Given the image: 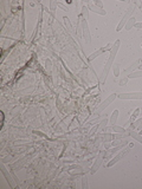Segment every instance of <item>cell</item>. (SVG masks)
Listing matches in <instances>:
<instances>
[{"mask_svg":"<svg viewBox=\"0 0 142 189\" xmlns=\"http://www.w3.org/2000/svg\"><path fill=\"white\" fill-rule=\"evenodd\" d=\"M120 44H121L120 40H116V42L114 43L113 47H111V50H110V54H109V57H108V59H107V61H106V64H104L103 72H102V75H101V77H100V83H101V84L106 83V81H107L108 73H109L110 69H111V66H113V64H114V59H115V57H116V53H117V51H118Z\"/></svg>","mask_w":142,"mask_h":189,"instance_id":"1","label":"cell"},{"mask_svg":"<svg viewBox=\"0 0 142 189\" xmlns=\"http://www.w3.org/2000/svg\"><path fill=\"white\" fill-rule=\"evenodd\" d=\"M116 97H117V94H116V93H111V94H109V97H107L104 102H102V103H101V104H100L96 109L94 110V112H92V114H94L95 116H97V115L102 114V112H103V110H104V109H107V108H108V106H109V105L111 104L115 100V98H116Z\"/></svg>","mask_w":142,"mask_h":189,"instance_id":"2","label":"cell"},{"mask_svg":"<svg viewBox=\"0 0 142 189\" xmlns=\"http://www.w3.org/2000/svg\"><path fill=\"white\" fill-rule=\"evenodd\" d=\"M134 11H135V4H130V5H129V7H128V10L125 11V13H124V15H123V18L121 19V21H120V22H118L117 28H116L117 32H121V31H122L123 26H125V24H127V21L131 18V14H133V12H134Z\"/></svg>","mask_w":142,"mask_h":189,"instance_id":"3","label":"cell"},{"mask_svg":"<svg viewBox=\"0 0 142 189\" xmlns=\"http://www.w3.org/2000/svg\"><path fill=\"white\" fill-rule=\"evenodd\" d=\"M81 25H82V31H83V37L85 39L86 44L91 43V37H90V32H89V27H88V21L84 20L81 15Z\"/></svg>","mask_w":142,"mask_h":189,"instance_id":"4","label":"cell"},{"mask_svg":"<svg viewBox=\"0 0 142 189\" xmlns=\"http://www.w3.org/2000/svg\"><path fill=\"white\" fill-rule=\"evenodd\" d=\"M130 147H133V145H130ZM130 147L129 148H125V149H123V151H121V153H118L115 157H113L111 160H110L109 162H108V164H107V167H113L114 164H116L118 161H120L121 159H123V157L128 154V151H129V149H130Z\"/></svg>","mask_w":142,"mask_h":189,"instance_id":"5","label":"cell"},{"mask_svg":"<svg viewBox=\"0 0 142 189\" xmlns=\"http://www.w3.org/2000/svg\"><path fill=\"white\" fill-rule=\"evenodd\" d=\"M120 99H142V92H127L117 94Z\"/></svg>","mask_w":142,"mask_h":189,"instance_id":"6","label":"cell"},{"mask_svg":"<svg viewBox=\"0 0 142 189\" xmlns=\"http://www.w3.org/2000/svg\"><path fill=\"white\" fill-rule=\"evenodd\" d=\"M103 155H106V151H102V153L100 154V156L97 157V160L95 161V163L92 164V167L90 168V174H91V175H94L95 172H96V171L98 170L100 165L102 164V161H103Z\"/></svg>","mask_w":142,"mask_h":189,"instance_id":"7","label":"cell"},{"mask_svg":"<svg viewBox=\"0 0 142 189\" xmlns=\"http://www.w3.org/2000/svg\"><path fill=\"white\" fill-rule=\"evenodd\" d=\"M0 168H1V172L4 174V176H5V178H6V181H7V183L10 184V187H12V188H14L15 187V183L13 182L14 180H12V177L13 176H11L10 175V172L7 171V169L5 168V165H4V163H1V165H0Z\"/></svg>","mask_w":142,"mask_h":189,"instance_id":"8","label":"cell"},{"mask_svg":"<svg viewBox=\"0 0 142 189\" xmlns=\"http://www.w3.org/2000/svg\"><path fill=\"white\" fill-rule=\"evenodd\" d=\"M140 64H141V59H137L136 61H134V63H133V64H131L129 67H127V69H125V70L123 71V72H122V75L127 77V75H130V73H131V72H134V71H135L136 69H139Z\"/></svg>","mask_w":142,"mask_h":189,"instance_id":"9","label":"cell"},{"mask_svg":"<svg viewBox=\"0 0 142 189\" xmlns=\"http://www.w3.org/2000/svg\"><path fill=\"white\" fill-rule=\"evenodd\" d=\"M88 9H89V11H92V12L97 13V14H100V15H106V14H107V12H106L104 10H102V9H100V7L95 6L92 3H88Z\"/></svg>","mask_w":142,"mask_h":189,"instance_id":"10","label":"cell"},{"mask_svg":"<svg viewBox=\"0 0 142 189\" xmlns=\"http://www.w3.org/2000/svg\"><path fill=\"white\" fill-rule=\"evenodd\" d=\"M124 145H117L113 149H110V150H108V154H107V160H110V157H111L114 154H116L118 150H121V149H123Z\"/></svg>","mask_w":142,"mask_h":189,"instance_id":"11","label":"cell"},{"mask_svg":"<svg viewBox=\"0 0 142 189\" xmlns=\"http://www.w3.org/2000/svg\"><path fill=\"white\" fill-rule=\"evenodd\" d=\"M107 50H106V47H102V49H100V50H97L96 52H94V53H91L90 54V56L88 57V60L89 61H91L92 59H95V58H96V57H98L100 56V54H102V53H103V52H106Z\"/></svg>","mask_w":142,"mask_h":189,"instance_id":"12","label":"cell"},{"mask_svg":"<svg viewBox=\"0 0 142 189\" xmlns=\"http://www.w3.org/2000/svg\"><path fill=\"white\" fill-rule=\"evenodd\" d=\"M129 135H130V137H133V139L140 142V143L142 144V135H140L139 132H135L134 130H129Z\"/></svg>","mask_w":142,"mask_h":189,"instance_id":"13","label":"cell"},{"mask_svg":"<svg viewBox=\"0 0 142 189\" xmlns=\"http://www.w3.org/2000/svg\"><path fill=\"white\" fill-rule=\"evenodd\" d=\"M117 117H118V110H114V111H113V115H111V117H110V121H109V123L111 124V125H115V124H116V122H117Z\"/></svg>","mask_w":142,"mask_h":189,"instance_id":"14","label":"cell"},{"mask_svg":"<svg viewBox=\"0 0 142 189\" xmlns=\"http://www.w3.org/2000/svg\"><path fill=\"white\" fill-rule=\"evenodd\" d=\"M135 24H136V19L134 18V17H131L128 21H127V24H125V30L127 31H129L133 26H135Z\"/></svg>","mask_w":142,"mask_h":189,"instance_id":"15","label":"cell"},{"mask_svg":"<svg viewBox=\"0 0 142 189\" xmlns=\"http://www.w3.org/2000/svg\"><path fill=\"white\" fill-rule=\"evenodd\" d=\"M64 19V22H65V25H66V27H68V31L70 33H72L74 36H75V32H74V28H72V25H71V22H70V20H69V18L68 17H64L63 18Z\"/></svg>","mask_w":142,"mask_h":189,"instance_id":"16","label":"cell"},{"mask_svg":"<svg viewBox=\"0 0 142 189\" xmlns=\"http://www.w3.org/2000/svg\"><path fill=\"white\" fill-rule=\"evenodd\" d=\"M127 77H128V78H131V79H134V78H140V77H142V70L134 71V72H131V73L128 75Z\"/></svg>","mask_w":142,"mask_h":189,"instance_id":"17","label":"cell"},{"mask_svg":"<svg viewBox=\"0 0 142 189\" xmlns=\"http://www.w3.org/2000/svg\"><path fill=\"white\" fill-rule=\"evenodd\" d=\"M82 18L84 20H86L89 18V9H88V6H85V5L82 7Z\"/></svg>","mask_w":142,"mask_h":189,"instance_id":"18","label":"cell"},{"mask_svg":"<svg viewBox=\"0 0 142 189\" xmlns=\"http://www.w3.org/2000/svg\"><path fill=\"white\" fill-rule=\"evenodd\" d=\"M110 130H114L115 132H118V133H124L125 132V130L123 129V128H121V127H117V125L115 124V125H111V128H109Z\"/></svg>","mask_w":142,"mask_h":189,"instance_id":"19","label":"cell"},{"mask_svg":"<svg viewBox=\"0 0 142 189\" xmlns=\"http://www.w3.org/2000/svg\"><path fill=\"white\" fill-rule=\"evenodd\" d=\"M82 188H83V189H88V188H89L88 178H86V176H83V177H82Z\"/></svg>","mask_w":142,"mask_h":189,"instance_id":"20","label":"cell"},{"mask_svg":"<svg viewBox=\"0 0 142 189\" xmlns=\"http://www.w3.org/2000/svg\"><path fill=\"white\" fill-rule=\"evenodd\" d=\"M100 129V124H96V125H95V127L90 130V132H89V137H91V136H94L95 135V133H96L97 132V130Z\"/></svg>","mask_w":142,"mask_h":189,"instance_id":"21","label":"cell"},{"mask_svg":"<svg viewBox=\"0 0 142 189\" xmlns=\"http://www.w3.org/2000/svg\"><path fill=\"white\" fill-rule=\"evenodd\" d=\"M107 123H108V118L106 117V118H103V120H102V122H101V124H100V129H103V130H104Z\"/></svg>","mask_w":142,"mask_h":189,"instance_id":"22","label":"cell"},{"mask_svg":"<svg viewBox=\"0 0 142 189\" xmlns=\"http://www.w3.org/2000/svg\"><path fill=\"white\" fill-rule=\"evenodd\" d=\"M65 36H66V38H68V40H69L71 44H72L75 47H77V44H76V42H74V40H72V38H71V36H70L68 32H65Z\"/></svg>","mask_w":142,"mask_h":189,"instance_id":"23","label":"cell"},{"mask_svg":"<svg viewBox=\"0 0 142 189\" xmlns=\"http://www.w3.org/2000/svg\"><path fill=\"white\" fill-rule=\"evenodd\" d=\"M128 79H129V78H128V77H124V78H122V79L120 81V86H124L125 84H127Z\"/></svg>","mask_w":142,"mask_h":189,"instance_id":"24","label":"cell"},{"mask_svg":"<svg viewBox=\"0 0 142 189\" xmlns=\"http://www.w3.org/2000/svg\"><path fill=\"white\" fill-rule=\"evenodd\" d=\"M114 75H115L116 77L120 75V67H118V65H115V66H114Z\"/></svg>","mask_w":142,"mask_h":189,"instance_id":"25","label":"cell"},{"mask_svg":"<svg viewBox=\"0 0 142 189\" xmlns=\"http://www.w3.org/2000/svg\"><path fill=\"white\" fill-rule=\"evenodd\" d=\"M95 6H97V7H100V9L103 10V5H102V3L98 1V0H95Z\"/></svg>","mask_w":142,"mask_h":189,"instance_id":"26","label":"cell"},{"mask_svg":"<svg viewBox=\"0 0 142 189\" xmlns=\"http://www.w3.org/2000/svg\"><path fill=\"white\" fill-rule=\"evenodd\" d=\"M57 6H59L63 11H68V7H66V6H64L63 4H60V3H57Z\"/></svg>","mask_w":142,"mask_h":189,"instance_id":"27","label":"cell"},{"mask_svg":"<svg viewBox=\"0 0 142 189\" xmlns=\"http://www.w3.org/2000/svg\"><path fill=\"white\" fill-rule=\"evenodd\" d=\"M12 176H13V180H14V182L18 184V183H19V180H18V177H17V176H15V174H14L13 171H12Z\"/></svg>","mask_w":142,"mask_h":189,"instance_id":"28","label":"cell"},{"mask_svg":"<svg viewBox=\"0 0 142 189\" xmlns=\"http://www.w3.org/2000/svg\"><path fill=\"white\" fill-rule=\"evenodd\" d=\"M139 112H140V109L137 108V109L135 110V111H134V114H133V118H134V117H136V116L139 115Z\"/></svg>","mask_w":142,"mask_h":189,"instance_id":"29","label":"cell"},{"mask_svg":"<svg viewBox=\"0 0 142 189\" xmlns=\"http://www.w3.org/2000/svg\"><path fill=\"white\" fill-rule=\"evenodd\" d=\"M135 27L136 28H142V22H136L135 24Z\"/></svg>","mask_w":142,"mask_h":189,"instance_id":"30","label":"cell"},{"mask_svg":"<svg viewBox=\"0 0 142 189\" xmlns=\"http://www.w3.org/2000/svg\"><path fill=\"white\" fill-rule=\"evenodd\" d=\"M137 129H139V130H141V129H142V123H141V124L139 125V127H137Z\"/></svg>","mask_w":142,"mask_h":189,"instance_id":"31","label":"cell"},{"mask_svg":"<svg viewBox=\"0 0 142 189\" xmlns=\"http://www.w3.org/2000/svg\"><path fill=\"white\" fill-rule=\"evenodd\" d=\"M139 69H140V70H142V64H140V66H139Z\"/></svg>","mask_w":142,"mask_h":189,"instance_id":"32","label":"cell"},{"mask_svg":"<svg viewBox=\"0 0 142 189\" xmlns=\"http://www.w3.org/2000/svg\"><path fill=\"white\" fill-rule=\"evenodd\" d=\"M139 133H140V135H142V129L140 130V132H139Z\"/></svg>","mask_w":142,"mask_h":189,"instance_id":"33","label":"cell"},{"mask_svg":"<svg viewBox=\"0 0 142 189\" xmlns=\"http://www.w3.org/2000/svg\"><path fill=\"white\" fill-rule=\"evenodd\" d=\"M141 46H142V45H141Z\"/></svg>","mask_w":142,"mask_h":189,"instance_id":"34","label":"cell"}]
</instances>
